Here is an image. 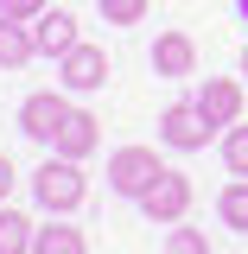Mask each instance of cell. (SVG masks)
<instances>
[{"label":"cell","mask_w":248,"mask_h":254,"mask_svg":"<svg viewBox=\"0 0 248 254\" xmlns=\"http://www.w3.org/2000/svg\"><path fill=\"white\" fill-rule=\"evenodd\" d=\"M0 13H6V19H38V13H45V0H6V6H0Z\"/></svg>","instance_id":"obj_18"},{"label":"cell","mask_w":248,"mask_h":254,"mask_svg":"<svg viewBox=\"0 0 248 254\" xmlns=\"http://www.w3.org/2000/svg\"><path fill=\"white\" fill-rule=\"evenodd\" d=\"M32 242H38V222L19 216L13 203H0V254H32Z\"/></svg>","instance_id":"obj_12"},{"label":"cell","mask_w":248,"mask_h":254,"mask_svg":"<svg viewBox=\"0 0 248 254\" xmlns=\"http://www.w3.org/2000/svg\"><path fill=\"white\" fill-rule=\"evenodd\" d=\"M217 216H223V229H248V178H229V185H223Z\"/></svg>","instance_id":"obj_13"},{"label":"cell","mask_w":248,"mask_h":254,"mask_svg":"<svg viewBox=\"0 0 248 254\" xmlns=\"http://www.w3.org/2000/svg\"><path fill=\"white\" fill-rule=\"evenodd\" d=\"M95 6H102L108 26H140L147 19V0H95Z\"/></svg>","instance_id":"obj_16"},{"label":"cell","mask_w":248,"mask_h":254,"mask_svg":"<svg viewBox=\"0 0 248 254\" xmlns=\"http://www.w3.org/2000/svg\"><path fill=\"white\" fill-rule=\"evenodd\" d=\"M159 140L178 146V153H197V146H210V121L197 115V102H178V108L159 115Z\"/></svg>","instance_id":"obj_5"},{"label":"cell","mask_w":248,"mask_h":254,"mask_svg":"<svg viewBox=\"0 0 248 254\" xmlns=\"http://www.w3.org/2000/svg\"><path fill=\"white\" fill-rule=\"evenodd\" d=\"M58 83L70 95L102 89V83H108V51H102V45H70V51L58 58Z\"/></svg>","instance_id":"obj_3"},{"label":"cell","mask_w":248,"mask_h":254,"mask_svg":"<svg viewBox=\"0 0 248 254\" xmlns=\"http://www.w3.org/2000/svg\"><path fill=\"white\" fill-rule=\"evenodd\" d=\"M64 115H70V102H64L58 89H38V95H26V108H19V127H26L32 140H58Z\"/></svg>","instance_id":"obj_7"},{"label":"cell","mask_w":248,"mask_h":254,"mask_svg":"<svg viewBox=\"0 0 248 254\" xmlns=\"http://www.w3.org/2000/svg\"><path fill=\"white\" fill-rule=\"evenodd\" d=\"M165 254H210V242H204L197 229H172V235H165Z\"/></svg>","instance_id":"obj_17"},{"label":"cell","mask_w":248,"mask_h":254,"mask_svg":"<svg viewBox=\"0 0 248 254\" xmlns=\"http://www.w3.org/2000/svg\"><path fill=\"white\" fill-rule=\"evenodd\" d=\"M242 76H248V51H242Z\"/></svg>","instance_id":"obj_21"},{"label":"cell","mask_w":248,"mask_h":254,"mask_svg":"<svg viewBox=\"0 0 248 254\" xmlns=\"http://www.w3.org/2000/svg\"><path fill=\"white\" fill-rule=\"evenodd\" d=\"M236 6H242V19H248V0H236Z\"/></svg>","instance_id":"obj_20"},{"label":"cell","mask_w":248,"mask_h":254,"mask_svg":"<svg viewBox=\"0 0 248 254\" xmlns=\"http://www.w3.org/2000/svg\"><path fill=\"white\" fill-rule=\"evenodd\" d=\"M159 172H165V165H159V153H153V146H121V153L108 159V190L140 203V197L153 190V178H159Z\"/></svg>","instance_id":"obj_2"},{"label":"cell","mask_w":248,"mask_h":254,"mask_svg":"<svg viewBox=\"0 0 248 254\" xmlns=\"http://www.w3.org/2000/svg\"><path fill=\"white\" fill-rule=\"evenodd\" d=\"M32 254H83V229H70V222H51V229H38Z\"/></svg>","instance_id":"obj_14"},{"label":"cell","mask_w":248,"mask_h":254,"mask_svg":"<svg viewBox=\"0 0 248 254\" xmlns=\"http://www.w3.org/2000/svg\"><path fill=\"white\" fill-rule=\"evenodd\" d=\"M153 70H159V76H191V70H197V45H191L185 32H159Z\"/></svg>","instance_id":"obj_10"},{"label":"cell","mask_w":248,"mask_h":254,"mask_svg":"<svg viewBox=\"0 0 248 254\" xmlns=\"http://www.w3.org/2000/svg\"><path fill=\"white\" fill-rule=\"evenodd\" d=\"M95 140H102V121H95L89 108H70V115H64V127H58V140H51V146H58V159H77V165H83V159L95 153Z\"/></svg>","instance_id":"obj_8"},{"label":"cell","mask_w":248,"mask_h":254,"mask_svg":"<svg viewBox=\"0 0 248 254\" xmlns=\"http://www.w3.org/2000/svg\"><path fill=\"white\" fill-rule=\"evenodd\" d=\"M26 58H38V38H32V26L0 13V64H6V70H19Z\"/></svg>","instance_id":"obj_11"},{"label":"cell","mask_w":248,"mask_h":254,"mask_svg":"<svg viewBox=\"0 0 248 254\" xmlns=\"http://www.w3.org/2000/svg\"><path fill=\"white\" fill-rule=\"evenodd\" d=\"M32 190H38V203H45L51 216H70V210L89 197L83 165H77V159H45V165H38V178H32Z\"/></svg>","instance_id":"obj_1"},{"label":"cell","mask_w":248,"mask_h":254,"mask_svg":"<svg viewBox=\"0 0 248 254\" xmlns=\"http://www.w3.org/2000/svg\"><path fill=\"white\" fill-rule=\"evenodd\" d=\"M140 210H147L153 222H185V210H191V178H185V172H159L153 190L140 197Z\"/></svg>","instance_id":"obj_4"},{"label":"cell","mask_w":248,"mask_h":254,"mask_svg":"<svg viewBox=\"0 0 248 254\" xmlns=\"http://www.w3.org/2000/svg\"><path fill=\"white\" fill-rule=\"evenodd\" d=\"M197 115L210 127H236L242 121V83H229V76H204V89H197Z\"/></svg>","instance_id":"obj_6"},{"label":"cell","mask_w":248,"mask_h":254,"mask_svg":"<svg viewBox=\"0 0 248 254\" xmlns=\"http://www.w3.org/2000/svg\"><path fill=\"white\" fill-rule=\"evenodd\" d=\"M13 178H19V172H13V159L0 153V203H6V190H13Z\"/></svg>","instance_id":"obj_19"},{"label":"cell","mask_w":248,"mask_h":254,"mask_svg":"<svg viewBox=\"0 0 248 254\" xmlns=\"http://www.w3.org/2000/svg\"><path fill=\"white\" fill-rule=\"evenodd\" d=\"M223 165H229L236 178H248V127H229V133H223Z\"/></svg>","instance_id":"obj_15"},{"label":"cell","mask_w":248,"mask_h":254,"mask_svg":"<svg viewBox=\"0 0 248 254\" xmlns=\"http://www.w3.org/2000/svg\"><path fill=\"white\" fill-rule=\"evenodd\" d=\"M0 6H6V0H0Z\"/></svg>","instance_id":"obj_22"},{"label":"cell","mask_w":248,"mask_h":254,"mask_svg":"<svg viewBox=\"0 0 248 254\" xmlns=\"http://www.w3.org/2000/svg\"><path fill=\"white\" fill-rule=\"evenodd\" d=\"M32 38H38V51H45V58H64L70 45H83V38H77V19H70L64 6H45V13L32 19Z\"/></svg>","instance_id":"obj_9"}]
</instances>
